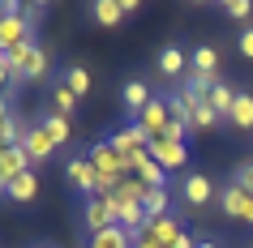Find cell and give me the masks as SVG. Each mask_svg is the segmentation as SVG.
<instances>
[{"mask_svg": "<svg viewBox=\"0 0 253 248\" xmlns=\"http://www.w3.org/2000/svg\"><path fill=\"white\" fill-rule=\"evenodd\" d=\"M176 193H180V206L185 210H206L211 201H219V184L206 171H185L180 184H176Z\"/></svg>", "mask_w": 253, "mask_h": 248, "instance_id": "cell-3", "label": "cell"}, {"mask_svg": "<svg viewBox=\"0 0 253 248\" xmlns=\"http://www.w3.org/2000/svg\"><path fill=\"white\" fill-rule=\"evenodd\" d=\"M0 197H4V201H13V206H26V201H35V197H39V171H35V167L22 171V176H17V180L9 184Z\"/></svg>", "mask_w": 253, "mask_h": 248, "instance_id": "cell-17", "label": "cell"}, {"mask_svg": "<svg viewBox=\"0 0 253 248\" xmlns=\"http://www.w3.org/2000/svg\"><path fill=\"white\" fill-rule=\"evenodd\" d=\"M65 86L78 94V99H86V94H90V73H86L82 65H69L65 69Z\"/></svg>", "mask_w": 253, "mask_h": 248, "instance_id": "cell-28", "label": "cell"}, {"mask_svg": "<svg viewBox=\"0 0 253 248\" xmlns=\"http://www.w3.org/2000/svg\"><path fill=\"white\" fill-rule=\"evenodd\" d=\"M133 176H137L142 184H146V188H163V184H168V171H163L159 163L150 158V150H146V154H142V158L133 163Z\"/></svg>", "mask_w": 253, "mask_h": 248, "instance_id": "cell-21", "label": "cell"}, {"mask_svg": "<svg viewBox=\"0 0 253 248\" xmlns=\"http://www.w3.org/2000/svg\"><path fill=\"white\" fill-rule=\"evenodd\" d=\"M240 222H245V227H253V201L245 206V218H240Z\"/></svg>", "mask_w": 253, "mask_h": 248, "instance_id": "cell-35", "label": "cell"}, {"mask_svg": "<svg viewBox=\"0 0 253 248\" xmlns=\"http://www.w3.org/2000/svg\"><path fill=\"white\" fill-rule=\"evenodd\" d=\"M90 17L99 22V26L116 30L120 22H125V9H120V0H94V4H90Z\"/></svg>", "mask_w": 253, "mask_h": 248, "instance_id": "cell-24", "label": "cell"}, {"mask_svg": "<svg viewBox=\"0 0 253 248\" xmlns=\"http://www.w3.org/2000/svg\"><path fill=\"white\" fill-rule=\"evenodd\" d=\"M206 103H211L214 107V111H219V116H232V103H236V86H232V81H223V77H219V81H214V86H211V90H206Z\"/></svg>", "mask_w": 253, "mask_h": 248, "instance_id": "cell-20", "label": "cell"}, {"mask_svg": "<svg viewBox=\"0 0 253 248\" xmlns=\"http://www.w3.org/2000/svg\"><path fill=\"white\" fill-rule=\"evenodd\" d=\"M146 193H150V188L137 180V176H125V180L112 188V197H116L120 206H142V201H146Z\"/></svg>", "mask_w": 253, "mask_h": 248, "instance_id": "cell-22", "label": "cell"}, {"mask_svg": "<svg viewBox=\"0 0 253 248\" xmlns=\"http://www.w3.org/2000/svg\"><path fill=\"white\" fill-rule=\"evenodd\" d=\"M227 124H232V129H240V133H249V129H253V90H245V86L236 90V103H232V116H227Z\"/></svg>", "mask_w": 253, "mask_h": 248, "instance_id": "cell-18", "label": "cell"}, {"mask_svg": "<svg viewBox=\"0 0 253 248\" xmlns=\"http://www.w3.org/2000/svg\"><path fill=\"white\" fill-rule=\"evenodd\" d=\"M236 47H240V56H245V60H253V26H245L236 35Z\"/></svg>", "mask_w": 253, "mask_h": 248, "instance_id": "cell-31", "label": "cell"}, {"mask_svg": "<svg viewBox=\"0 0 253 248\" xmlns=\"http://www.w3.org/2000/svg\"><path fill=\"white\" fill-rule=\"evenodd\" d=\"M22 171H30L26 150H22V145H0V193H4Z\"/></svg>", "mask_w": 253, "mask_h": 248, "instance_id": "cell-14", "label": "cell"}, {"mask_svg": "<svg viewBox=\"0 0 253 248\" xmlns=\"http://www.w3.org/2000/svg\"><path fill=\"white\" fill-rule=\"evenodd\" d=\"M219 9H223L232 22H249V17H253V0H223Z\"/></svg>", "mask_w": 253, "mask_h": 248, "instance_id": "cell-29", "label": "cell"}, {"mask_svg": "<svg viewBox=\"0 0 253 248\" xmlns=\"http://www.w3.org/2000/svg\"><path fill=\"white\" fill-rule=\"evenodd\" d=\"M133 120L142 124V129H146L150 142H155V137H163V133H168V124H172V107H168V94H155V99H150V103L142 107Z\"/></svg>", "mask_w": 253, "mask_h": 248, "instance_id": "cell-8", "label": "cell"}, {"mask_svg": "<svg viewBox=\"0 0 253 248\" xmlns=\"http://www.w3.org/2000/svg\"><path fill=\"white\" fill-rule=\"evenodd\" d=\"M198 248H219V240H211V235H198Z\"/></svg>", "mask_w": 253, "mask_h": 248, "instance_id": "cell-34", "label": "cell"}, {"mask_svg": "<svg viewBox=\"0 0 253 248\" xmlns=\"http://www.w3.org/2000/svg\"><path fill=\"white\" fill-rule=\"evenodd\" d=\"M52 111H56V116H65V120H73V111H78V94L65 86V77L52 86Z\"/></svg>", "mask_w": 253, "mask_h": 248, "instance_id": "cell-25", "label": "cell"}, {"mask_svg": "<svg viewBox=\"0 0 253 248\" xmlns=\"http://www.w3.org/2000/svg\"><path fill=\"white\" fill-rule=\"evenodd\" d=\"M86 158H90L94 171H99V193H112V188L129 176V163L112 150V142H107V137H103V142H94L90 150H86Z\"/></svg>", "mask_w": 253, "mask_h": 248, "instance_id": "cell-1", "label": "cell"}, {"mask_svg": "<svg viewBox=\"0 0 253 248\" xmlns=\"http://www.w3.org/2000/svg\"><path fill=\"white\" fill-rule=\"evenodd\" d=\"M150 99H155V90H150L142 77H125V86H120V107L129 111V120H133L137 111L150 103Z\"/></svg>", "mask_w": 253, "mask_h": 248, "instance_id": "cell-16", "label": "cell"}, {"mask_svg": "<svg viewBox=\"0 0 253 248\" xmlns=\"http://www.w3.org/2000/svg\"><path fill=\"white\" fill-rule=\"evenodd\" d=\"M9 56H13L17 77H22V81H43V77H47V69H52V56H47V47H43L39 39L22 43V47L9 52Z\"/></svg>", "mask_w": 253, "mask_h": 248, "instance_id": "cell-4", "label": "cell"}, {"mask_svg": "<svg viewBox=\"0 0 253 248\" xmlns=\"http://www.w3.org/2000/svg\"><path fill=\"white\" fill-rule=\"evenodd\" d=\"M180 231H185V227H180V218H176V214H159V218L146 222V231H142V235H146L155 248H172L176 240H180Z\"/></svg>", "mask_w": 253, "mask_h": 248, "instance_id": "cell-13", "label": "cell"}, {"mask_svg": "<svg viewBox=\"0 0 253 248\" xmlns=\"http://www.w3.org/2000/svg\"><path fill=\"white\" fill-rule=\"evenodd\" d=\"M133 248H155V244H150L146 235H137V240H133Z\"/></svg>", "mask_w": 253, "mask_h": 248, "instance_id": "cell-36", "label": "cell"}, {"mask_svg": "<svg viewBox=\"0 0 253 248\" xmlns=\"http://www.w3.org/2000/svg\"><path fill=\"white\" fill-rule=\"evenodd\" d=\"M142 206H146V218H159V214H172V184H163V188H150Z\"/></svg>", "mask_w": 253, "mask_h": 248, "instance_id": "cell-27", "label": "cell"}, {"mask_svg": "<svg viewBox=\"0 0 253 248\" xmlns=\"http://www.w3.org/2000/svg\"><path fill=\"white\" fill-rule=\"evenodd\" d=\"M86 248H133V235L125 231V227H107V231L90 235V244Z\"/></svg>", "mask_w": 253, "mask_h": 248, "instance_id": "cell-26", "label": "cell"}, {"mask_svg": "<svg viewBox=\"0 0 253 248\" xmlns=\"http://www.w3.org/2000/svg\"><path fill=\"white\" fill-rule=\"evenodd\" d=\"M35 248H43V244H35Z\"/></svg>", "mask_w": 253, "mask_h": 248, "instance_id": "cell-37", "label": "cell"}, {"mask_svg": "<svg viewBox=\"0 0 253 248\" xmlns=\"http://www.w3.org/2000/svg\"><path fill=\"white\" fill-rule=\"evenodd\" d=\"M172 248H198V235H189V231H180V240H176Z\"/></svg>", "mask_w": 253, "mask_h": 248, "instance_id": "cell-33", "label": "cell"}, {"mask_svg": "<svg viewBox=\"0 0 253 248\" xmlns=\"http://www.w3.org/2000/svg\"><path fill=\"white\" fill-rule=\"evenodd\" d=\"M35 124H39V129L56 142V150H60V145H69V120H65V116H56L52 107H47V111H39V116H35Z\"/></svg>", "mask_w": 253, "mask_h": 248, "instance_id": "cell-19", "label": "cell"}, {"mask_svg": "<svg viewBox=\"0 0 253 248\" xmlns=\"http://www.w3.org/2000/svg\"><path fill=\"white\" fill-rule=\"evenodd\" d=\"M232 180H236L240 188L253 197V158H249V163H236V167H232Z\"/></svg>", "mask_w": 253, "mask_h": 248, "instance_id": "cell-30", "label": "cell"}, {"mask_svg": "<svg viewBox=\"0 0 253 248\" xmlns=\"http://www.w3.org/2000/svg\"><path fill=\"white\" fill-rule=\"evenodd\" d=\"M249 201H253V197L245 193L236 180H227L223 188H219V201H214V206H219V214H223V218H236V222H240V218H245V206H249Z\"/></svg>", "mask_w": 253, "mask_h": 248, "instance_id": "cell-15", "label": "cell"}, {"mask_svg": "<svg viewBox=\"0 0 253 248\" xmlns=\"http://www.w3.org/2000/svg\"><path fill=\"white\" fill-rule=\"evenodd\" d=\"M22 150H26L30 167H43V163L56 154V142L39 129V124H26V133H22Z\"/></svg>", "mask_w": 253, "mask_h": 248, "instance_id": "cell-11", "label": "cell"}, {"mask_svg": "<svg viewBox=\"0 0 253 248\" xmlns=\"http://www.w3.org/2000/svg\"><path fill=\"white\" fill-rule=\"evenodd\" d=\"M35 39V26L26 22V13L17 17H0V52H17L22 43Z\"/></svg>", "mask_w": 253, "mask_h": 248, "instance_id": "cell-12", "label": "cell"}, {"mask_svg": "<svg viewBox=\"0 0 253 248\" xmlns=\"http://www.w3.org/2000/svg\"><path fill=\"white\" fill-rule=\"evenodd\" d=\"M65 180H69V188L82 193L86 201L99 197V171H94V163H90L86 154H69V158H65Z\"/></svg>", "mask_w": 253, "mask_h": 248, "instance_id": "cell-5", "label": "cell"}, {"mask_svg": "<svg viewBox=\"0 0 253 248\" xmlns=\"http://www.w3.org/2000/svg\"><path fill=\"white\" fill-rule=\"evenodd\" d=\"M107 142H112V150H116V154L129 163V176H133V163L150 150V137H146V129H142L137 120H125V124H116V129L107 133Z\"/></svg>", "mask_w": 253, "mask_h": 248, "instance_id": "cell-2", "label": "cell"}, {"mask_svg": "<svg viewBox=\"0 0 253 248\" xmlns=\"http://www.w3.org/2000/svg\"><path fill=\"white\" fill-rule=\"evenodd\" d=\"M155 69H159V77H168V81H185L189 77V47L180 39L163 43L159 52H155Z\"/></svg>", "mask_w": 253, "mask_h": 248, "instance_id": "cell-7", "label": "cell"}, {"mask_svg": "<svg viewBox=\"0 0 253 248\" xmlns=\"http://www.w3.org/2000/svg\"><path fill=\"white\" fill-rule=\"evenodd\" d=\"M219 124H227L219 111H214L206 99L202 103H193V111H189V133H202V129H219Z\"/></svg>", "mask_w": 253, "mask_h": 248, "instance_id": "cell-23", "label": "cell"}, {"mask_svg": "<svg viewBox=\"0 0 253 248\" xmlns=\"http://www.w3.org/2000/svg\"><path fill=\"white\" fill-rule=\"evenodd\" d=\"M82 227H86L90 235L116 227V197L99 193V197H90V201H82Z\"/></svg>", "mask_w": 253, "mask_h": 248, "instance_id": "cell-6", "label": "cell"}, {"mask_svg": "<svg viewBox=\"0 0 253 248\" xmlns=\"http://www.w3.org/2000/svg\"><path fill=\"white\" fill-rule=\"evenodd\" d=\"M189 77L206 81V86L219 81V47H214V43H198V47H189Z\"/></svg>", "mask_w": 253, "mask_h": 248, "instance_id": "cell-9", "label": "cell"}, {"mask_svg": "<svg viewBox=\"0 0 253 248\" xmlns=\"http://www.w3.org/2000/svg\"><path fill=\"white\" fill-rule=\"evenodd\" d=\"M43 13H47V4H26V22H30V26H35V30H39Z\"/></svg>", "mask_w": 253, "mask_h": 248, "instance_id": "cell-32", "label": "cell"}, {"mask_svg": "<svg viewBox=\"0 0 253 248\" xmlns=\"http://www.w3.org/2000/svg\"><path fill=\"white\" fill-rule=\"evenodd\" d=\"M150 158H155L163 171H180V167H189V145L172 142V137H155V142H150Z\"/></svg>", "mask_w": 253, "mask_h": 248, "instance_id": "cell-10", "label": "cell"}]
</instances>
